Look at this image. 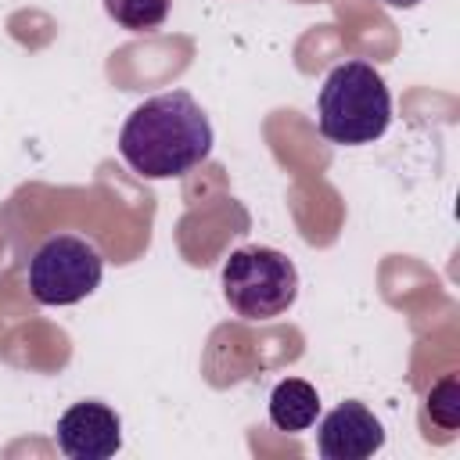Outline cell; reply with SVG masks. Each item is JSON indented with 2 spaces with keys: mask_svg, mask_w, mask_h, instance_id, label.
I'll return each mask as SVG.
<instances>
[{
  "mask_svg": "<svg viewBox=\"0 0 460 460\" xmlns=\"http://www.w3.org/2000/svg\"><path fill=\"white\" fill-rule=\"evenodd\" d=\"M385 446V424L359 399L338 402L316 431V449L323 460H367Z\"/></svg>",
  "mask_w": 460,
  "mask_h": 460,
  "instance_id": "obj_6",
  "label": "cell"
},
{
  "mask_svg": "<svg viewBox=\"0 0 460 460\" xmlns=\"http://www.w3.org/2000/svg\"><path fill=\"white\" fill-rule=\"evenodd\" d=\"M320 417V392L302 377H284L270 392V420L277 431H309Z\"/></svg>",
  "mask_w": 460,
  "mask_h": 460,
  "instance_id": "obj_7",
  "label": "cell"
},
{
  "mask_svg": "<svg viewBox=\"0 0 460 460\" xmlns=\"http://www.w3.org/2000/svg\"><path fill=\"white\" fill-rule=\"evenodd\" d=\"M104 259L75 234L47 237L29 259V291L40 305H75L101 288Z\"/></svg>",
  "mask_w": 460,
  "mask_h": 460,
  "instance_id": "obj_4",
  "label": "cell"
},
{
  "mask_svg": "<svg viewBox=\"0 0 460 460\" xmlns=\"http://www.w3.org/2000/svg\"><path fill=\"white\" fill-rule=\"evenodd\" d=\"M212 122L187 90H169L140 101L122 129L119 155L144 180H172L212 155Z\"/></svg>",
  "mask_w": 460,
  "mask_h": 460,
  "instance_id": "obj_1",
  "label": "cell"
},
{
  "mask_svg": "<svg viewBox=\"0 0 460 460\" xmlns=\"http://www.w3.org/2000/svg\"><path fill=\"white\" fill-rule=\"evenodd\" d=\"M223 298L241 320H277L298 298L295 262L266 244H244L230 252L219 273Z\"/></svg>",
  "mask_w": 460,
  "mask_h": 460,
  "instance_id": "obj_3",
  "label": "cell"
},
{
  "mask_svg": "<svg viewBox=\"0 0 460 460\" xmlns=\"http://www.w3.org/2000/svg\"><path fill=\"white\" fill-rule=\"evenodd\" d=\"M385 7H417V4H424V0H381Z\"/></svg>",
  "mask_w": 460,
  "mask_h": 460,
  "instance_id": "obj_9",
  "label": "cell"
},
{
  "mask_svg": "<svg viewBox=\"0 0 460 460\" xmlns=\"http://www.w3.org/2000/svg\"><path fill=\"white\" fill-rule=\"evenodd\" d=\"M392 122V93L381 72L359 58L327 72L316 97V126L331 144L363 147L385 137Z\"/></svg>",
  "mask_w": 460,
  "mask_h": 460,
  "instance_id": "obj_2",
  "label": "cell"
},
{
  "mask_svg": "<svg viewBox=\"0 0 460 460\" xmlns=\"http://www.w3.org/2000/svg\"><path fill=\"white\" fill-rule=\"evenodd\" d=\"M58 449L68 460H108L122 449V420L108 402H72L54 428Z\"/></svg>",
  "mask_w": 460,
  "mask_h": 460,
  "instance_id": "obj_5",
  "label": "cell"
},
{
  "mask_svg": "<svg viewBox=\"0 0 460 460\" xmlns=\"http://www.w3.org/2000/svg\"><path fill=\"white\" fill-rule=\"evenodd\" d=\"M172 0H104V11L115 25L129 32H155L169 18Z\"/></svg>",
  "mask_w": 460,
  "mask_h": 460,
  "instance_id": "obj_8",
  "label": "cell"
}]
</instances>
